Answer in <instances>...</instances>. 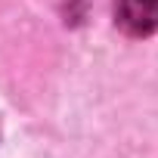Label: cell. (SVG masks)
I'll return each instance as SVG.
<instances>
[{
	"label": "cell",
	"instance_id": "obj_1",
	"mask_svg": "<svg viewBox=\"0 0 158 158\" xmlns=\"http://www.w3.org/2000/svg\"><path fill=\"white\" fill-rule=\"evenodd\" d=\"M115 22L130 37H146L158 31V0H118Z\"/></svg>",
	"mask_w": 158,
	"mask_h": 158
}]
</instances>
